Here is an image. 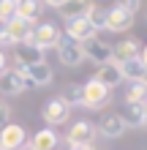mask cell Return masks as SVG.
<instances>
[{
	"label": "cell",
	"mask_w": 147,
	"mask_h": 150,
	"mask_svg": "<svg viewBox=\"0 0 147 150\" xmlns=\"http://www.w3.org/2000/svg\"><path fill=\"white\" fill-rule=\"evenodd\" d=\"M117 115H120V120H123L125 128H142V126H147L144 107H131V104H125L123 112H117Z\"/></svg>",
	"instance_id": "9a60e30c"
},
{
	"label": "cell",
	"mask_w": 147,
	"mask_h": 150,
	"mask_svg": "<svg viewBox=\"0 0 147 150\" xmlns=\"http://www.w3.org/2000/svg\"><path fill=\"white\" fill-rule=\"evenodd\" d=\"M147 98V79H142V82H131V87H128L125 93V104H131V107H142Z\"/></svg>",
	"instance_id": "603a6c76"
},
{
	"label": "cell",
	"mask_w": 147,
	"mask_h": 150,
	"mask_svg": "<svg viewBox=\"0 0 147 150\" xmlns=\"http://www.w3.org/2000/svg\"><path fill=\"white\" fill-rule=\"evenodd\" d=\"M6 71H8V57H6V52H0V76Z\"/></svg>",
	"instance_id": "f1b7e54d"
},
{
	"label": "cell",
	"mask_w": 147,
	"mask_h": 150,
	"mask_svg": "<svg viewBox=\"0 0 147 150\" xmlns=\"http://www.w3.org/2000/svg\"><path fill=\"white\" fill-rule=\"evenodd\" d=\"M139 41L136 38H123L117 44V47H112V55H115V63H125V60H134V57H139Z\"/></svg>",
	"instance_id": "e0dca14e"
},
{
	"label": "cell",
	"mask_w": 147,
	"mask_h": 150,
	"mask_svg": "<svg viewBox=\"0 0 147 150\" xmlns=\"http://www.w3.org/2000/svg\"><path fill=\"white\" fill-rule=\"evenodd\" d=\"M60 101L65 104L68 109H74V107H82V85H74V82H68L63 87V93L57 96Z\"/></svg>",
	"instance_id": "7402d4cb"
},
{
	"label": "cell",
	"mask_w": 147,
	"mask_h": 150,
	"mask_svg": "<svg viewBox=\"0 0 147 150\" xmlns=\"http://www.w3.org/2000/svg\"><path fill=\"white\" fill-rule=\"evenodd\" d=\"M96 134L106 137V139H117V137H123V134H125V126H123V120H120V115H117V112H106V115L98 120Z\"/></svg>",
	"instance_id": "8fae6325"
},
{
	"label": "cell",
	"mask_w": 147,
	"mask_h": 150,
	"mask_svg": "<svg viewBox=\"0 0 147 150\" xmlns=\"http://www.w3.org/2000/svg\"><path fill=\"white\" fill-rule=\"evenodd\" d=\"M41 8L44 6L38 0H16V19H25V22L36 25L38 16H41Z\"/></svg>",
	"instance_id": "ffe728a7"
},
{
	"label": "cell",
	"mask_w": 147,
	"mask_h": 150,
	"mask_svg": "<svg viewBox=\"0 0 147 150\" xmlns=\"http://www.w3.org/2000/svg\"><path fill=\"white\" fill-rule=\"evenodd\" d=\"M6 30H8V36L14 38V44H27L30 36H33V30H36V25H30L25 19H11L6 25Z\"/></svg>",
	"instance_id": "ac0fdd59"
},
{
	"label": "cell",
	"mask_w": 147,
	"mask_h": 150,
	"mask_svg": "<svg viewBox=\"0 0 147 150\" xmlns=\"http://www.w3.org/2000/svg\"><path fill=\"white\" fill-rule=\"evenodd\" d=\"M134 28V16L125 11L123 6H112V8H106V30H112V33H125V30H131Z\"/></svg>",
	"instance_id": "9c48e42d"
},
{
	"label": "cell",
	"mask_w": 147,
	"mask_h": 150,
	"mask_svg": "<svg viewBox=\"0 0 147 150\" xmlns=\"http://www.w3.org/2000/svg\"><path fill=\"white\" fill-rule=\"evenodd\" d=\"M16 19V0H0V28Z\"/></svg>",
	"instance_id": "d4e9b609"
},
{
	"label": "cell",
	"mask_w": 147,
	"mask_h": 150,
	"mask_svg": "<svg viewBox=\"0 0 147 150\" xmlns=\"http://www.w3.org/2000/svg\"><path fill=\"white\" fill-rule=\"evenodd\" d=\"M120 76H123V79H131V82H142V79H147L142 60H139V57H134V60H125V63H120Z\"/></svg>",
	"instance_id": "44dd1931"
},
{
	"label": "cell",
	"mask_w": 147,
	"mask_h": 150,
	"mask_svg": "<svg viewBox=\"0 0 147 150\" xmlns=\"http://www.w3.org/2000/svg\"><path fill=\"white\" fill-rule=\"evenodd\" d=\"M25 87H27V85H25V79L16 74L14 68L0 76V93H3V96H19Z\"/></svg>",
	"instance_id": "d6986e66"
},
{
	"label": "cell",
	"mask_w": 147,
	"mask_h": 150,
	"mask_svg": "<svg viewBox=\"0 0 147 150\" xmlns=\"http://www.w3.org/2000/svg\"><path fill=\"white\" fill-rule=\"evenodd\" d=\"M14 52H16V66H22V68L44 63V52H38L36 47H30V44H16Z\"/></svg>",
	"instance_id": "5bb4252c"
},
{
	"label": "cell",
	"mask_w": 147,
	"mask_h": 150,
	"mask_svg": "<svg viewBox=\"0 0 147 150\" xmlns=\"http://www.w3.org/2000/svg\"><path fill=\"white\" fill-rule=\"evenodd\" d=\"M120 6H123V8H125V11L131 14V16H134L136 11H139V8H142V3H139V0H123Z\"/></svg>",
	"instance_id": "83f0119b"
},
{
	"label": "cell",
	"mask_w": 147,
	"mask_h": 150,
	"mask_svg": "<svg viewBox=\"0 0 147 150\" xmlns=\"http://www.w3.org/2000/svg\"><path fill=\"white\" fill-rule=\"evenodd\" d=\"M57 142L55 128H41L33 134V139H27V150H57Z\"/></svg>",
	"instance_id": "4fadbf2b"
},
{
	"label": "cell",
	"mask_w": 147,
	"mask_h": 150,
	"mask_svg": "<svg viewBox=\"0 0 147 150\" xmlns=\"http://www.w3.org/2000/svg\"><path fill=\"white\" fill-rule=\"evenodd\" d=\"M65 38L74 44H84L90 38H98V33L90 28L87 19H71V22H65Z\"/></svg>",
	"instance_id": "30bf717a"
},
{
	"label": "cell",
	"mask_w": 147,
	"mask_h": 150,
	"mask_svg": "<svg viewBox=\"0 0 147 150\" xmlns=\"http://www.w3.org/2000/svg\"><path fill=\"white\" fill-rule=\"evenodd\" d=\"M6 47H16V44H14L11 36H8V30H6V28H0V52H3Z\"/></svg>",
	"instance_id": "4316f807"
},
{
	"label": "cell",
	"mask_w": 147,
	"mask_h": 150,
	"mask_svg": "<svg viewBox=\"0 0 147 150\" xmlns=\"http://www.w3.org/2000/svg\"><path fill=\"white\" fill-rule=\"evenodd\" d=\"M139 60H142V66H144V74H147V44H144V49L139 52Z\"/></svg>",
	"instance_id": "f546056e"
},
{
	"label": "cell",
	"mask_w": 147,
	"mask_h": 150,
	"mask_svg": "<svg viewBox=\"0 0 147 150\" xmlns=\"http://www.w3.org/2000/svg\"><path fill=\"white\" fill-rule=\"evenodd\" d=\"M25 150H27V147H25Z\"/></svg>",
	"instance_id": "1f68e13d"
},
{
	"label": "cell",
	"mask_w": 147,
	"mask_h": 150,
	"mask_svg": "<svg viewBox=\"0 0 147 150\" xmlns=\"http://www.w3.org/2000/svg\"><path fill=\"white\" fill-rule=\"evenodd\" d=\"M27 147V131L19 123H6L0 128V150H25Z\"/></svg>",
	"instance_id": "7a4b0ae2"
},
{
	"label": "cell",
	"mask_w": 147,
	"mask_h": 150,
	"mask_svg": "<svg viewBox=\"0 0 147 150\" xmlns=\"http://www.w3.org/2000/svg\"><path fill=\"white\" fill-rule=\"evenodd\" d=\"M60 30L55 28V25H49V22H41L36 25V30H33V36H30V47H36L38 52H44V49H52V47H57L60 44Z\"/></svg>",
	"instance_id": "3957f363"
},
{
	"label": "cell",
	"mask_w": 147,
	"mask_h": 150,
	"mask_svg": "<svg viewBox=\"0 0 147 150\" xmlns=\"http://www.w3.org/2000/svg\"><path fill=\"white\" fill-rule=\"evenodd\" d=\"M93 139H96V126H93L90 120L71 123V128H68V134H65L68 147H74V145H93Z\"/></svg>",
	"instance_id": "52a82bcc"
},
{
	"label": "cell",
	"mask_w": 147,
	"mask_h": 150,
	"mask_svg": "<svg viewBox=\"0 0 147 150\" xmlns=\"http://www.w3.org/2000/svg\"><path fill=\"white\" fill-rule=\"evenodd\" d=\"M109 98H112V90L98 85L96 79H87V85H82V107L84 109H101L109 104Z\"/></svg>",
	"instance_id": "6da1fadb"
},
{
	"label": "cell",
	"mask_w": 147,
	"mask_h": 150,
	"mask_svg": "<svg viewBox=\"0 0 147 150\" xmlns=\"http://www.w3.org/2000/svg\"><path fill=\"white\" fill-rule=\"evenodd\" d=\"M68 150H96V145H74V147H68Z\"/></svg>",
	"instance_id": "4dcf8cb0"
},
{
	"label": "cell",
	"mask_w": 147,
	"mask_h": 150,
	"mask_svg": "<svg viewBox=\"0 0 147 150\" xmlns=\"http://www.w3.org/2000/svg\"><path fill=\"white\" fill-rule=\"evenodd\" d=\"M87 8H90L87 0H63L55 11L63 16L65 22H71V19H84V16H87Z\"/></svg>",
	"instance_id": "7c38bea8"
},
{
	"label": "cell",
	"mask_w": 147,
	"mask_h": 150,
	"mask_svg": "<svg viewBox=\"0 0 147 150\" xmlns=\"http://www.w3.org/2000/svg\"><path fill=\"white\" fill-rule=\"evenodd\" d=\"M41 115H44V120H46V128H55V126H63V123H68V117H71V109H68L65 104L55 96V98H49V101L44 104Z\"/></svg>",
	"instance_id": "8992f818"
},
{
	"label": "cell",
	"mask_w": 147,
	"mask_h": 150,
	"mask_svg": "<svg viewBox=\"0 0 147 150\" xmlns=\"http://www.w3.org/2000/svg\"><path fill=\"white\" fill-rule=\"evenodd\" d=\"M84 19L90 22V28L93 30H106V8H101V6H93L90 3V8H87V16H84Z\"/></svg>",
	"instance_id": "cb8c5ba5"
},
{
	"label": "cell",
	"mask_w": 147,
	"mask_h": 150,
	"mask_svg": "<svg viewBox=\"0 0 147 150\" xmlns=\"http://www.w3.org/2000/svg\"><path fill=\"white\" fill-rule=\"evenodd\" d=\"M14 71L25 79V85H33V87H46L52 82V68H49L46 60H44V63H38V66H30V68L16 66Z\"/></svg>",
	"instance_id": "277c9868"
},
{
	"label": "cell",
	"mask_w": 147,
	"mask_h": 150,
	"mask_svg": "<svg viewBox=\"0 0 147 150\" xmlns=\"http://www.w3.org/2000/svg\"><path fill=\"white\" fill-rule=\"evenodd\" d=\"M93 79H96L98 85H103L106 90L117 87V85H120V79H123V76H120V63H115V60H112V63L101 66V68H98V74L93 76Z\"/></svg>",
	"instance_id": "2e32d148"
},
{
	"label": "cell",
	"mask_w": 147,
	"mask_h": 150,
	"mask_svg": "<svg viewBox=\"0 0 147 150\" xmlns=\"http://www.w3.org/2000/svg\"><path fill=\"white\" fill-rule=\"evenodd\" d=\"M57 57H60V63L68 66V68H79L84 63L82 44H74V41H68V38H60V44H57Z\"/></svg>",
	"instance_id": "ba28073f"
},
{
	"label": "cell",
	"mask_w": 147,
	"mask_h": 150,
	"mask_svg": "<svg viewBox=\"0 0 147 150\" xmlns=\"http://www.w3.org/2000/svg\"><path fill=\"white\" fill-rule=\"evenodd\" d=\"M6 123H11V107H8V104L0 98V128H3Z\"/></svg>",
	"instance_id": "484cf974"
},
{
	"label": "cell",
	"mask_w": 147,
	"mask_h": 150,
	"mask_svg": "<svg viewBox=\"0 0 147 150\" xmlns=\"http://www.w3.org/2000/svg\"><path fill=\"white\" fill-rule=\"evenodd\" d=\"M82 55H84V60H93V63H98V66H106V63L115 60L112 47H109L106 41H101V38L84 41V44H82Z\"/></svg>",
	"instance_id": "5b68a950"
}]
</instances>
